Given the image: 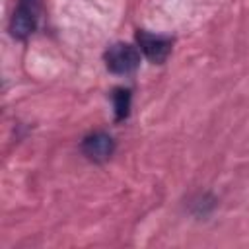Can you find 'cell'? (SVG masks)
Instances as JSON below:
<instances>
[{
	"instance_id": "1",
	"label": "cell",
	"mask_w": 249,
	"mask_h": 249,
	"mask_svg": "<svg viewBox=\"0 0 249 249\" xmlns=\"http://www.w3.org/2000/svg\"><path fill=\"white\" fill-rule=\"evenodd\" d=\"M140 64V51L128 43H115L105 51V66L113 74H130Z\"/></svg>"
},
{
	"instance_id": "2",
	"label": "cell",
	"mask_w": 249,
	"mask_h": 249,
	"mask_svg": "<svg viewBox=\"0 0 249 249\" xmlns=\"http://www.w3.org/2000/svg\"><path fill=\"white\" fill-rule=\"evenodd\" d=\"M37 27V0H19L10 19V35L14 39H27Z\"/></svg>"
},
{
	"instance_id": "3",
	"label": "cell",
	"mask_w": 249,
	"mask_h": 249,
	"mask_svg": "<svg viewBox=\"0 0 249 249\" xmlns=\"http://www.w3.org/2000/svg\"><path fill=\"white\" fill-rule=\"evenodd\" d=\"M136 43H138L140 51L144 53V56L156 64L165 62V58L171 53V39L165 35H156V33H148L144 29H138Z\"/></svg>"
},
{
	"instance_id": "4",
	"label": "cell",
	"mask_w": 249,
	"mask_h": 249,
	"mask_svg": "<svg viewBox=\"0 0 249 249\" xmlns=\"http://www.w3.org/2000/svg\"><path fill=\"white\" fill-rule=\"evenodd\" d=\"M115 152V140L111 134L107 132H91L82 140V154L95 161V163H103L107 161Z\"/></svg>"
},
{
	"instance_id": "5",
	"label": "cell",
	"mask_w": 249,
	"mask_h": 249,
	"mask_svg": "<svg viewBox=\"0 0 249 249\" xmlns=\"http://www.w3.org/2000/svg\"><path fill=\"white\" fill-rule=\"evenodd\" d=\"M113 107H115V119L124 121L130 113V91L124 88H119L113 91Z\"/></svg>"
},
{
	"instance_id": "6",
	"label": "cell",
	"mask_w": 249,
	"mask_h": 249,
	"mask_svg": "<svg viewBox=\"0 0 249 249\" xmlns=\"http://www.w3.org/2000/svg\"><path fill=\"white\" fill-rule=\"evenodd\" d=\"M214 206H216V198L210 196L208 193L198 195V196L191 202V210H193V214H196V216H206V214H210V212L214 210Z\"/></svg>"
}]
</instances>
